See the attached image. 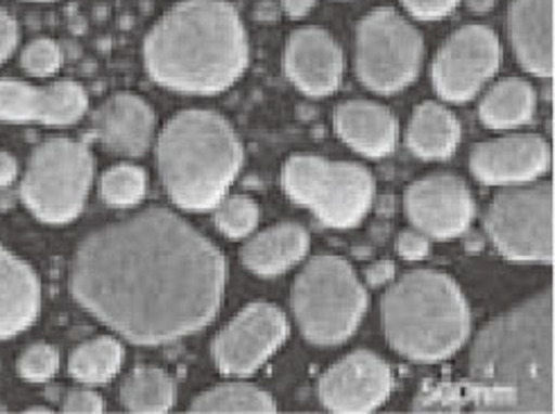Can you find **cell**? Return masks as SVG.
Instances as JSON below:
<instances>
[{"instance_id": "1", "label": "cell", "mask_w": 555, "mask_h": 414, "mask_svg": "<svg viewBox=\"0 0 555 414\" xmlns=\"http://www.w3.org/2000/svg\"><path fill=\"white\" fill-rule=\"evenodd\" d=\"M224 281L222 251L178 214L153 206L87 236L73 256L68 286L120 338L157 347L209 326Z\"/></svg>"}, {"instance_id": "2", "label": "cell", "mask_w": 555, "mask_h": 414, "mask_svg": "<svg viewBox=\"0 0 555 414\" xmlns=\"http://www.w3.org/2000/svg\"><path fill=\"white\" fill-rule=\"evenodd\" d=\"M553 288H546L476 333L469 401L476 412L553 414Z\"/></svg>"}, {"instance_id": "3", "label": "cell", "mask_w": 555, "mask_h": 414, "mask_svg": "<svg viewBox=\"0 0 555 414\" xmlns=\"http://www.w3.org/2000/svg\"><path fill=\"white\" fill-rule=\"evenodd\" d=\"M143 66L168 91L218 95L249 66L247 30L227 0H180L145 35Z\"/></svg>"}, {"instance_id": "4", "label": "cell", "mask_w": 555, "mask_h": 414, "mask_svg": "<svg viewBox=\"0 0 555 414\" xmlns=\"http://www.w3.org/2000/svg\"><path fill=\"white\" fill-rule=\"evenodd\" d=\"M157 166L168 197L184 211H211L243 166L230 120L209 109L172 116L157 139Z\"/></svg>"}, {"instance_id": "5", "label": "cell", "mask_w": 555, "mask_h": 414, "mask_svg": "<svg viewBox=\"0 0 555 414\" xmlns=\"http://www.w3.org/2000/svg\"><path fill=\"white\" fill-rule=\"evenodd\" d=\"M390 347L415 362H440L469 338L472 315L459 283L438 270L401 274L382 301Z\"/></svg>"}, {"instance_id": "6", "label": "cell", "mask_w": 555, "mask_h": 414, "mask_svg": "<svg viewBox=\"0 0 555 414\" xmlns=\"http://www.w3.org/2000/svg\"><path fill=\"white\" fill-rule=\"evenodd\" d=\"M293 313L311 345H343L367 313V290L354 268L340 256L320 254L295 279Z\"/></svg>"}, {"instance_id": "7", "label": "cell", "mask_w": 555, "mask_h": 414, "mask_svg": "<svg viewBox=\"0 0 555 414\" xmlns=\"http://www.w3.org/2000/svg\"><path fill=\"white\" fill-rule=\"evenodd\" d=\"M284 193L326 227H359L374 202V179L367 168L295 154L282 168Z\"/></svg>"}, {"instance_id": "8", "label": "cell", "mask_w": 555, "mask_h": 414, "mask_svg": "<svg viewBox=\"0 0 555 414\" xmlns=\"http://www.w3.org/2000/svg\"><path fill=\"white\" fill-rule=\"evenodd\" d=\"M95 161L89 145L73 139L41 143L21 179V199L46 224H68L85 209Z\"/></svg>"}, {"instance_id": "9", "label": "cell", "mask_w": 555, "mask_h": 414, "mask_svg": "<svg viewBox=\"0 0 555 414\" xmlns=\"http://www.w3.org/2000/svg\"><path fill=\"white\" fill-rule=\"evenodd\" d=\"M354 68L359 82L382 95L409 89L424 64V37L392 8H376L357 25Z\"/></svg>"}, {"instance_id": "10", "label": "cell", "mask_w": 555, "mask_h": 414, "mask_svg": "<svg viewBox=\"0 0 555 414\" xmlns=\"http://www.w3.org/2000/svg\"><path fill=\"white\" fill-rule=\"evenodd\" d=\"M553 184L506 186L486 214L494 247L517 263H553Z\"/></svg>"}, {"instance_id": "11", "label": "cell", "mask_w": 555, "mask_h": 414, "mask_svg": "<svg viewBox=\"0 0 555 414\" xmlns=\"http://www.w3.org/2000/svg\"><path fill=\"white\" fill-rule=\"evenodd\" d=\"M501 66V41L488 25L472 23L453 33L438 50L431 66L436 93L463 105L481 93Z\"/></svg>"}, {"instance_id": "12", "label": "cell", "mask_w": 555, "mask_h": 414, "mask_svg": "<svg viewBox=\"0 0 555 414\" xmlns=\"http://www.w3.org/2000/svg\"><path fill=\"white\" fill-rule=\"evenodd\" d=\"M288 338V320L272 303H249L211 345L216 367L227 376H251Z\"/></svg>"}, {"instance_id": "13", "label": "cell", "mask_w": 555, "mask_h": 414, "mask_svg": "<svg viewBox=\"0 0 555 414\" xmlns=\"http://www.w3.org/2000/svg\"><path fill=\"white\" fill-rule=\"evenodd\" d=\"M318 392L330 412L367 414L390 399L392 370L382 355L357 349L324 372Z\"/></svg>"}, {"instance_id": "14", "label": "cell", "mask_w": 555, "mask_h": 414, "mask_svg": "<svg viewBox=\"0 0 555 414\" xmlns=\"http://www.w3.org/2000/svg\"><path fill=\"white\" fill-rule=\"evenodd\" d=\"M403 209L411 224L426 238L451 241L469 229L476 206L461 177L438 172L409 186Z\"/></svg>"}, {"instance_id": "15", "label": "cell", "mask_w": 555, "mask_h": 414, "mask_svg": "<svg viewBox=\"0 0 555 414\" xmlns=\"http://www.w3.org/2000/svg\"><path fill=\"white\" fill-rule=\"evenodd\" d=\"M284 73L291 85L305 95H332L343 85L345 53L332 33L318 25H305L286 39Z\"/></svg>"}, {"instance_id": "16", "label": "cell", "mask_w": 555, "mask_h": 414, "mask_svg": "<svg viewBox=\"0 0 555 414\" xmlns=\"http://www.w3.org/2000/svg\"><path fill=\"white\" fill-rule=\"evenodd\" d=\"M89 112L87 89L73 80L33 87L16 80H0V120L75 125Z\"/></svg>"}, {"instance_id": "17", "label": "cell", "mask_w": 555, "mask_h": 414, "mask_svg": "<svg viewBox=\"0 0 555 414\" xmlns=\"http://www.w3.org/2000/svg\"><path fill=\"white\" fill-rule=\"evenodd\" d=\"M551 166V147L538 134H508L472 150V174L486 186L531 184Z\"/></svg>"}, {"instance_id": "18", "label": "cell", "mask_w": 555, "mask_h": 414, "mask_svg": "<svg viewBox=\"0 0 555 414\" xmlns=\"http://www.w3.org/2000/svg\"><path fill=\"white\" fill-rule=\"evenodd\" d=\"M157 116L141 95L120 91L93 112V134L122 157H143L153 145Z\"/></svg>"}, {"instance_id": "19", "label": "cell", "mask_w": 555, "mask_h": 414, "mask_svg": "<svg viewBox=\"0 0 555 414\" xmlns=\"http://www.w3.org/2000/svg\"><path fill=\"white\" fill-rule=\"evenodd\" d=\"M555 0H513L508 10V37L517 64L535 77H553Z\"/></svg>"}, {"instance_id": "20", "label": "cell", "mask_w": 555, "mask_h": 414, "mask_svg": "<svg viewBox=\"0 0 555 414\" xmlns=\"http://www.w3.org/2000/svg\"><path fill=\"white\" fill-rule=\"evenodd\" d=\"M338 139L367 159H382L397 147L399 122L374 100H345L334 112Z\"/></svg>"}, {"instance_id": "21", "label": "cell", "mask_w": 555, "mask_h": 414, "mask_svg": "<svg viewBox=\"0 0 555 414\" xmlns=\"http://www.w3.org/2000/svg\"><path fill=\"white\" fill-rule=\"evenodd\" d=\"M41 313V283L35 270L0 245V340L28 331Z\"/></svg>"}, {"instance_id": "22", "label": "cell", "mask_w": 555, "mask_h": 414, "mask_svg": "<svg viewBox=\"0 0 555 414\" xmlns=\"http://www.w3.org/2000/svg\"><path fill=\"white\" fill-rule=\"evenodd\" d=\"M309 231L297 222H280L255 238H249L241 249L243 266L261 279L280 276L309 254Z\"/></svg>"}, {"instance_id": "23", "label": "cell", "mask_w": 555, "mask_h": 414, "mask_svg": "<svg viewBox=\"0 0 555 414\" xmlns=\"http://www.w3.org/2000/svg\"><path fill=\"white\" fill-rule=\"evenodd\" d=\"M461 143V122L440 102L426 100L415 107L409 129L406 145L420 159L438 161L449 159Z\"/></svg>"}, {"instance_id": "24", "label": "cell", "mask_w": 555, "mask_h": 414, "mask_svg": "<svg viewBox=\"0 0 555 414\" xmlns=\"http://www.w3.org/2000/svg\"><path fill=\"white\" fill-rule=\"evenodd\" d=\"M535 107L538 95L531 82H526L524 77H506L483 95L481 105H478V116L486 127L503 132V129L531 122Z\"/></svg>"}, {"instance_id": "25", "label": "cell", "mask_w": 555, "mask_h": 414, "mask_svg": "<svg viewBox=\"0 0 555 414\" xmlns=\"http://www.w3.org/2000/svg\"><path fill=\"white\" fill-rule=\"evenodd\" d=\"M175 380L157 367H139L120 385L122 407L134 414H164L175 405Z\"/></svg>"}, {"instance_id": "26", "label": "cell", "mask_w": 555, "mask_h": 414, "mask_svg": "<svg viewBox=\"0 0 555 414\" xmlns=\"http://www.w3.org/2000/svg\"><path fill=\"white\" fill-rule=\"evenodd\" d=\"M122 345L109 335H100L89 342H82L68 358V372L75 380L89 387L109 383L122 365Z\"/></svg>"}, {"instance_id": "27", "label": "cell", "mask_w": 555, "mask_h": 414, "mask_svg": "<svg viewBox=\"0 0 555 414\" xmlns=\"http://www.w3.org/2000/svg\"><path fill=\"white\" fill-rule=\"evenodd\" d=\"M276 410L274 399L255 385L245 383H230V385H218L214 390H207L199 394L191 403V412L199 414H270Z\"/></svg>"}, {"instance_id": "28", "label": "cell", "mask_w": 555, "mask_h": 414, "mask_svg": "<svg viewBox=\"0 0 555 414\" xmlns=\"http://www.w3.org/2000/svg\"><path fill=\"white\" fill-rule=\"evenodd\" d=\"M147 193V172L132 164H118L100 179V195L116 209L139 204Z\"/></svg>"}, {"instance_id": "29", "label": "cell", "mask_w": 555, "mask_h": 414, "mask_svg": "<svg viewBox=\"0 0 555 414\" xmlns=\"http://www.w3.org/2000/svg\"><path fill=\"white\" fill-rule=\"evenodd\" d=\"M216 227L222 231V236L230 241H238L249 236L259 224V206L255 199L245 195L227 197L216 206Z\"/></svg>"}, {"instance_id": "30", "label": "cell", "mask_w": 555, "mask_h": 414, "mask_svg": "<svg viewBox=\"0 0 555 414\" xmlns=\"http://www.w3.org/2000/svg\"><path fill=\"white\" fill-rule=\"evenodd\" d=\"M62 64H64L62 46L48 37L30 41L21 53V68L35 77L55 75L60 73Z\"/></svg>"}, {"instance_id": "31", "label": "cell", "mask_w": 555, "mask_h": 414, "mask_svg": "<svg viewBox=\"0 0 555 414\" xmlns=\"http://www.w3.org/2000/svg\"><path fill=\"white\" fill-rule=\"evenodd\" d=\"M16 370L25 380H33V383L48 380L60 372V353L53 345H46V342L30 345L18 355Z\"/></svg>"}, {"instance_id": "32", "label": "cell", "mask_w": 555, "mask_h": 414, "mask_svg": "<svg viewBox=\"0 0 555 414\" xmlns=\"http://www.w3.org/2000/svg\"><path fill=\"white\" fill-rule=\"evenodd\" d=\"M401 5L417 21H438L456 10L461 0H401Z\"/></svg>"}, {"instance_id": "33", "label": "cell", "mask_w": 555, "mask_h": 414, "mask_svg": "<svg viewBox=\"0 0 555 414\" xmlns=\"http://www.w3.org/2000/svg\"><path fill=\"white\" fill-rule=\"evenodd\" d=\"M62 410L68 414H100V412H105V401L93 390L82 387V390H70L64 397Z\"/></svg>"}, {"instance_id": "34", "label": "cell", "mask_w": 555, "mask_h": 414, "mask_svg": "<svg viewBox=\"0 0 555 414\" xmlns=\"http://www.w3.org/2000/svg\"><path fill=\"white\" fill-rule=\"evenodd\" d=\"M395 247H397V254L401 258H406V261H422V258L428 256L431 243H428V238L420 234L417 229H406L397 236Z\"/></svg>"}, {"instance_id": "35", "label": "cell", "mask_w": 555, "mask_h": 414, "mask_svg": "<svg viewBox=\"0 0 555 414\" xmlns=\"http://www.w3.org/2000/svg\"><path fill=\"white\" fill-rule=\"evenodd\" d=\"M18 37H21V33H18L16 18L8 10L0 8V66H3L14 55V50L18 46Z\"/></svg>"}, {"instance_id": "36", "label": "cell", "mask_w": 555, "mask_h": 414, "mask_svg": "<svg viewBox=\"0 0 555 414\" xmlns=\"http://www.w3.org/2000/svg\"><path fill=\"white\" fill-rule=\"evenodd\" d=\"M392 276H395V266L390 261H378V263L370 266L367 272H365L367 283H370V286H374V288L384 286V283H388Z\"/></svg>"}, {"instance_id": "37", "label": "cell", "mask_w": 555, "mask_h": 414, "mask_svg": "<svg viewBox=\"0 0 555 414\" xmlns=\"http://www.w3.org/2000/svg\"><path fill=\"white\" fill-rule=\"evenodd\" d=\"M18 177V164L16 159L12 157L10 152H3L0 150V189H5L10 184H14Z\"/></svg>"}, {"instance_id": "38", "label": "cell", "mask_w": 555, "mask_h": 414, "mask_svg": "<svg viewBox=\"0 0 555 414\" xmlns=\"http://www.w3.org/2000/svg\"><path fill=\"white\" fill-rule=\"evenodd\" d=\"M318 0H280L282 10L291 16V18H301L307 16L313 8H315Z\"/></svg>"}, {"instance_id": "39", "label": "cell", "mask_w": 555, "mask_h": 414, "mask_svg": "<svg viewBox=\"0 0 555 414\" xmlns=\"http://www.w3.org/2000/svg\"><path fill=\"white\" fill-rule=\"evenodd\" d=\"M467 3V10L474 12V14H486L494 8L496 0H465Z\"/></svg>"}, {"instance_id": "40", "label": "cell", "mask_w": 555, "mask_h": 414, "mask_svg": "<svg viewBox=\"0 0 555 414\" xmlns=\"http://www.w3.org/2000/svg\"><path fill=\"white\" fill-rule=\"evenodd\" d=\"M28 412H48V407H39V405H37V407H30Z\"/></svg>"}, {"instance_id": "41", "label": "cell", "mask_w": 555, "mask_h": 414, "mask_svg": "<svg viewBox=\"0 0 555 414\" xmlns=\"http://www.w3.org/2000/svg\"><path fill=\"white\" fill-rule=\"evenodd\" d=\"M30 3H53V0H30Z\"/></svg>"}]
</instances>
